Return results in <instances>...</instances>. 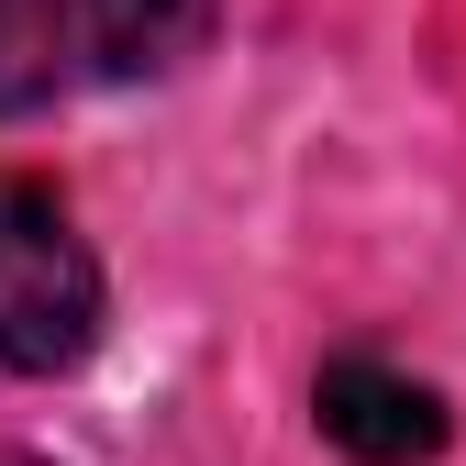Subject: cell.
Here are the masks:
<instances>
[{
	"label": "cell",
	"instance_id": "cell-1",
	"mask_svg": "<svg viewBox=\"0 0 466 466\" xmlns=\"http://www.w3.org/2000/svg\"><path fill=\"white\" fill-rule=\"evenodd\" d=\"M100 344V256L67 200L0 167V378H56Z\"/></svg>",
	"mask_w": 466,
	"mask_h": 466
},
{
	"label": "cell",
	"instance_id": "cell-2",
	"mask_svg": "<svg viewBox=\"0 0 466 466\" xmlns=\"http://www.w3.org/2000/svg\"><path fill=\"white\" fill-rule=\"evenodd\" d=\"M311 411H322V444L356 455V466H433L444 433H455L444 400L411 367H389V356H333L311 378Z\"/></svg>",
	"mask_w": 466,
	"mask_h": 466
},
{
	"label": "cell",
	"instance_id": "cell-3",
	"mask_svg": "<svg viewBox=\"0 0 466 466\" xmlns=\"http://www.w3.org/2000/svg\"><path fill=\"white\" fill-rule=\"evenodd\" d=\"M211 23H222V0H67L89 78H178L211 45Z\"/></svg>",
	"mask_w": 466,
	"mask_h": 466
},
{
	"label": "cell",
	"instance_id": "cell-4",
	"mask_svg": "<svg viewBox=\"0 0 466 466\" xmlns=\"http://www.w3.org/2000/svg\"><path fill=\"white\" fill-rule=\"evenodd\" d=\"M67 78H78L67 0H0V111H45Z\"/></svg>",
	"mask_w": 466,
	"mask_h": 466
},
{
	"label": "cell",
	"instance_id": "cell-5",
	"mask_svg": "<svg viewBox=\"0 0 466 466\" xmlns=\"http://www.w3.org/2000/svg\"><path fill=\"white\" fill-rule=\"evenodd\" d=\"M0 466H34V455H0Z\"/></svg>",
	"mask_w": 466,
	"mask_h": 466
}]
</instances>
